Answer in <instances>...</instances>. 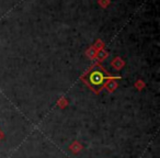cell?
Returning <instances> with one entry per match:
<instances>
[{
  "instance_id": "6da1fadb",
  "label": "cell",
  "mask_w": 160,
  "mask_h": 158,
  "mask_svg": "<svg viewBox=\"0 0 160 158\" xmlns=\"http://www.w3.org/2000/svg\"><path fill=\"white\" fill-rule=\"evenodd\" d=\"M90 79H91L93 85H101L103 79H105V78L103 77L102 74H101L100 71H94V73L91 75V77H90Z\"/></svg>"
}]
</instances>
